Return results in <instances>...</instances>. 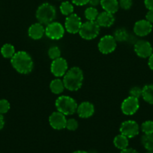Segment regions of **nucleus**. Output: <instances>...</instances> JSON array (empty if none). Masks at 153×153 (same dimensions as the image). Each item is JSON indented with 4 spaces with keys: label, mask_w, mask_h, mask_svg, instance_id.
<instances>
[{
    "label": "nucleus",
    "mask_w": 153,
    "mask_h": 153,
    "mask_svg": "<svg viewBox=\"0 0 153 153\" xmlns=\"http://www.w3.org/2000/svg\"><path fill=\"white\" fill-rule=\"evenodd\" d=\"M119 131L122 134L126 136L128 138H133L139 134L140 127L136 121L126 120L122 123Z\"/></svg>",
    "instance_id": "6e6552de"
},
{
    "label": "nucleus",
    "mask_w": 153,
    "mask_h": 153,
    "mask_svg": "<svg viewBox=\"0 0 153 153\" xmlns=\"http://www.w3.org/2000/svg\"><path fill=\"white\" fill-rule=\"evenodd\" d=\"M146 19L151 22L152 24L153 23V10H148L146 15Z\"/></svg>",
    "instance_id": "72a5a7b5"
},
{
    "label": "nucleus",
    "mask_w": 153,
    "mask_h": 153,
    "mask_svg": "<svg viewBox=\"0 0 153 153\" xmlns=\"http://www.w3.org/2000/svg\"><path fill=\"white\" fill-rule=\"evenodd\" d=\"M72 3L77 6H82L88 4L89 0H71Z\"/></svg>",
    "instance_id": "473e14b6"
},
{
    "label": "nucleus",
    "mask_w": 153,
    "mask_h": 153,
    "mask_svg": "<svg viewBox=\"0 0 153 153\" xmlns=\"http://www.w3.org/2000/svg\"><path fill=\"white\" fill-rule=\"evenodd\" d=\"M88 3H89L90 5L92 6V7H96V6L98 5L100 3V0H89Z\"/></svg>",
    "instance_id": "4c0bfd02"
},
{
    "label": "nucleus",
    "mask_w": 153,
    "mask_h": 153,
    "mask_svg": "<svg viewBox=\"0 0 153 153\" xmlns=\"http://www.w3.org/2000/svg\"><path fill=\"white\" fill-rule=\"evenodd\" d=\"M45 34L51 40H59L64 34V28L60 22H52L46 25Z\"/></svg>",
    "instance_id": "423d86ee"
},
{
    "label": "nucleus",
    "mask_w": 153,
    "mask_h": 153,
    "mask_svg": "<svg viewBox=\"0 0 153 153\" xmlns=\"http://www.w3.org/2000/svg\"><path fill=\"white\" fill-rule=\"evenodd\" d=\"M48 56L52 60L57 59L61 57V50L58 46H51L48 50Z\"/></svg>",
    "instance_id": "bb28decb"
},
{
    "label": "nucleus",
    "mask_w": 153,
    "mask_h": 153,
    "mask_svg": "<svg viewBox=\"0 0 153 153\" xmlns=\"http://www.w3.org/2000/svg\"><path fill=\"white\" fill-rule=\"evenodd\" d=\"M65 89L70 91H76L81 88L83 82V73L80 68L73 67L68 70L63 77Z\"/></svg>",
    "instance_id": "f03ea898"
},
{
    "label": "nucleus",
    "mask_w": 153,
    "mask_h": 153,
    "mask_svg": "<svg viewBox=\"0 0 153 153\" xmlns=\"http://www.w3.org/2000/svg\"><path fill=\"white\" fill-rule=\"evenodd\" d=\"M141 130L144 134H152L153 133V121L147 120L142 123L141 125Z\"/></svg>",
    "instance_id": "cd10ccee"
},
{
    "label": "nucleus",
    "mask_w": 153,
    "mask_h": 153,
    "mask_svg": "<svg viewBox=\"0 0 153 153\" xmlns=\"http://www.w3.org/2000/svg\"><path fill=\"white\" fill-rule=\"evenodd\" d=\"M148 65L151 70H153V52L149 57H148Z\"/></svg>",
    "instance_id": "e433bc0d"
},
{
    "label": "nucleus",
    "mask_w": 153,
    "mask_h": 153,
    "mask_svg": "<svg viewBox=\"0 0 153 153\" xmlns=\"http://www.w3.org/2000/svg\"><path fill=\"white\" fill-rule=\"evenodd\" d=\"M65 128L69 131H75L78 128V122L74 118H70L66 121Z\"/></svg>",
    "instance_id": "c85d7f7f"
},
{
    "label": "nucleus",
    "mask_w": 153,
    "mask_h": 153,
    "mask_svg": "<svg viewBox=\"0 0 153 153\" xmlns=\"http://www.w3.org/2000/svg\"><path fill=\"white\" fill-rule=\"evenodd\" d=\"M60 11L64 16H68L74 12V6L69 1H63L59 7Z\"/></svg>",
    "instance_id": "a878e982"
},
{
    "label": "nucleus",
    "mask_w": 153,
    "mask_h": 153,
    "mask_svg": "<svg viewBox=\"0 0 153 153\" xmlns=\"http://www.w3.org/2000/svg\"><path fill=\"white\" fill-rule=\"evenodd\" d=\"M142 88H140V87H133L129 91L130 97H135L136 99H139L140 97H142Z\"/></svg>",
    "instance_id": "7c9ffc66"
},
{
    "label": "nucleus",
    "mask_w": 153,
    "mask_h": 153,
    "mask_svg": "<svg viewBox=\"0 0 153 153\" xmlns=\"http://www.w3.org/2000/svg\"><path fill=\"white\" fill-rule=\"evenodd\" d=\"M141 143L146 150L153 151V133L144 134L141 137Z\"/></svg>",
    "instance_id": "5701e85b"
},
{
    "label": "nucleus",
    "mask_w": 153,
    "mask_h": 153,
    "mask_svg": "<svg viewBox=\"0 0 153 153\" xmlns=\"http://www.w3.org/2000/svg\"><path fill=\"white\" fill-rule=\"evenodd\" d=\"M100 32V25L96 21L87 20L82 24L79 34L82 39L90 40L94 39Z\"/></svg>",
    "instance_id": "39448f33"
},
{
    "label": "nucleus",
    "mask_w": 153,
    "mask_h": 153,
    "mask_svg": "<svg viewBox=\"0 0 153 153\" xmlns=\"http://www.w3.org/2000/svg\"><path fill=\"white\" fill-rule=\"evenodd\" d=\"M142 97L149 104H153V85H147L142 88Z\"/></svg>",
    "instance_id": "412c9836"
},
{
    "label": "nucleus",
    "mask_w": 153,
    "mask_h": 153,
    "mask_svg": "<svg viewBox=\"0 0 153 153\" xmlns=\"http://www.w3.org/2000/svg\"><path fill=\"white\" fill-rule=\"evenodd\" d=\"M152 30V25L146 19H141L135 22L134 26V32L136 36L145 37L150 34Z\"/></svg>",
    "instance_id": "4468645a"
},
{
    "label": "nucleus",
    "mask_w": 153,
    "mask_h": 153,
    "mask_svg": "<svg viewBox=\"0 0 153 153\" xmlns=\"http://www.w3.org/2000/svg\"><path fill=\"white\" fill-rule=\"evenodd\" d=\"M15 53L16 52H15L14 46L10 43H6L3 45L1 49L2 55L5 58H11Z\"/></svg>",
    "instance_id": "b1692460"
},
{
    "label": "nucleus",
    "mask_w": 153,
    "mask_h": 153,
    "mask_svg": "<svg viewBox=\"0 0 153 153\" xmlns=\"http://www.w3.org/2000/svg\"><path fill=\"white\" fill-rule=\"evenodd\" d=\"M76 113L81 118H89L94 114V106L89 102H83L77 106Z\"/></svg>",
    "instance_id": "2eb2a0df"
},
{
    "label": "nucleus",
    "mask_w": 153,
    "mask_h": 153,
    "mask_svg": "<svg viewBox=\"0 0 153 153\" xmlns=\"http://www.w3.org/2000/svg\"><path fill=\"white\" fill-rule=\"evenodd\" d=\"M116 42L112 35H105L100 38L98 47L102 54L106 55V54L112 53L116 48Z\"/></svg>",
    "instance_id": "0eeeda50"
},
{
    "label": "nucleus",
    "mask_w": 153,
    "mask_h": 153,
    "mask_svg": "<svg viewBox=\"0 0 153 153\" xmlns=\"http://www.w3.org/2000/svg\"><path fill=\"white\" fill-rule=\"evenodd\" d=\"M10 105L6 100H0V114H4L10 110Z\"/></svg>",
    "instance_id": "c756f323"
},
{
    "label": "nucleus",
    "mask_w": 153,
    "mask_h": 153,
    "mask_svg": "<svg viewBox=\"0 0 153 153\" xmlns=\"http://www.w3.org/2000/svg\"><path fill=\"white\" fill-rule=\"evenodd\" d=\"M4 126V120L3 114H0V130L2 129Z\"/></svg>",
    "instance_id": "58836bf2"
},
{
    "label": "nucleus",
    "mask_w": 153,
    "mask_h": 153,
    "mask_svg": "<svg viewBox=\"0 0 153 153\" xmlns=\"http://www.w3.org/2000/svg\"><path fill=\"white\" fill-rule=\"evenodd\" d=\"M28 34L33 40H39L45 34V28L40 22L34 23L28 28Z\"/></svg>",
    "instance_id": "dca6fc26"
},
{
    "label": "nucleus",
    "mask_w": 153,
    "mask_h": 153,
    "mask_svg": "<svg viewBox=\"0 0 153 153\" xmlns=\"http://www.w3.org/2000/svg\"><path fill=\"white\" fill-rule=\"evenodd\" d=\"M82 24L80 17L76 13H71L65 18L64 28L70 34H76L79 33Z\"/></svg>",
    "instance_id": "1a4fd4ad"
},
{
    "label": "nucleus",
    "mask_w": 153,
    "mask_h": 153,
    "mask_svg": "<svg viewBox=\"0 0 153 153\" xmlns=\"http://www.w3.org/2000/svg\"><path fill=\"white\" fill-rule=\"evenodd\" d=\"M146 153H153V151H150V150H147V152Z\"/></svg>",
    "instance_id": "a19ab883"
},
{
    "label": "nucleus",
    "mask_w": 153,
    "mask_h": 153,
    "mask_svg": "<svg viewBox=\"0 0 153 153\" xmlns=\"http://www.w3.org/2000/svg\"><path fill=\"white\" fill-rule=\"evenodd\" d=\"M139 99L133 97H128L124 100L121 105L122 111L125 115H133L136 113L140 108Z\"/></svg>",
    "instance_id": "9b49d317"
},
{
    "label": "nucleus",
    "mask_w": 153,
    "mask_h": 153,
    "mask_svg": "<svg viewBox=\"0 0 153 153\" xmlns=\"http://www.w3.org/2000/svg\"><path fill=\"white\" fill-rule=\"evenodd\" d=\"M12 67L18 73L21 74H28L33 69V60L28 53L25 51H19L16 52L10 58Z\"/></svg>",
    "instance_id": "f257e3e1"
},
{
    "label": "nucleus",
    "mask_w": 153,
    "mask_h": 153,
    "mask_svg": "<svg viewBox=\"0 0 153 153\" xmlns=\"http://www.w3.org/2000/svg\"><path fill=\"white\" fill-rule=\"evenodd\" d=\"M132 4H133L132 0H119V2H118L119 7L124 10L130 9L131 7Z\"/></svg>",
    "instance_id": "2f4dec72"
},
{
    "label": "nucleus",
    "mask_w": 153,
    "mask_h": 153,
    "mask_svg": "<svg viewBox=\"0 0 153 153\" xmlns=\"http://www.w3.org/2000/svg\"><path fill=\"white\" fill-rule=\"evenodd\" d=\"M120 153H139L136 149H133V148H126V149L121 150Z\"/></svg>",
    "instance_id": "c9c22d12"
},
{
    "label": "nucleus",
    "mask_w": 153,
    "mask_h": 153,
    "mask_svg": "<svg viewBox=\"0 0 153 153\" xmlns=\"http://www.w3.org/2000/svg\"><path fill=\"white\" fill-rule=\"evenodd\" d=\"M128 138L122 134L116 135L113 139L114 146L120 150L128 148Z\"/></svg>",
    "instance_id": "6ab92c4d"
},
{
    "label": "nucleus",
    "mask_w": 153,
    "mask_h": 153,
    "mask_svg": "<svg viewBox=\"0 0 153 153\" xmlns=\"http://www.w3.org/2000/svg\"><path fill=\"white\" fill-rule=\"evenodd\" d=\"M56 108L57 111L65 116L72 115L76 112L77 103L74 99L68 96H60L56 100Z\"/></svg>",
    "instance_id": "20e7f679"
},
{
    "label": "nucleus",
    "mask_w": 153,
    "mask_h": 153,
    "mask_svg": "<svg viewBox=\"0 0 153 153\" xmlns=\"http://www.w3.org/2000/svg\"><path fill=\"white\" fill-rule=\"evenodd\" d=\"M97 23L100 25V27H110L113 25L115 22V17L113 13H109V12L104 11L99 13L96 19Z\"/></svg>",
    "instance_id": "f3484780"
},
{
    "label": "nucleus",
    "mask_w": 153,
    "mask_h": 153,
    "mask_svg": "<svg viewBox=\"0 0 153 153\" xmlns=\"http://www.w3.org/2000/svg\"><path fill=\"white\" fill-rule=\"evenodd\" d=\"M98 14L99 13L97 9L94 7H92V6L86 9L85 12H84L85 17L88 21H96Z\"/></svg>",
    "instance_id": "393cba45"
},
{
    "label": "nucleus",
    "mask_w": 153,
    "mask_h": 153,
    "mask_svg": "<svg viewBox=\"0 0 153 153\" xmlns=\"http://www.w3.org/2000/svg\"><path fill=\"white\" fill-rule=\"evenodd\" d=\"M68 70V62L64 58L60 57L57 59L52 60L50 66V70L54 76L58 78L64 76V74L67 73Z\"/></svg>",
    "instance_id": "9d476101"
},
{
    "label": "nucleus",
    "mask_w": 153,
    "mask_h": 153,
    "mask_svg": "<svg viewBox=\"0 0 153 153\" xmlns=\"http://www.w3.org/2000/svg\"><path fill=\"white\" fill-rule=\"evenodd\" d=\"M67 119L65 115L59 111H55L51 114L49 117V123L50 126L56 130H62L65 128Z\"/></svg>",
    "instance_id": "ddd939ff"
},
{
    "label": "nucleus",
    "mask_w": 153,
    "mask_h": 153,
    "mask_svg": "<svg viewBox=\"0 0 153 153\" xmlns=\"http://www.w3.org/2000/svg\"><path fill=\"white\" fill-rule=\"evenodd\" d=\"M144 4L148 10H153V0H144Z\"/></svg>",
    "instance_id": "f704fd0d"
},
{
    "label": "nucleus",
    "mask_w": 153,
    "mask_h": 153,
    "mask_svg": "<svg viewBox=\"0 0 153 153\" xmlns=\"http://www.w3.org/2000/svg\"><path fill=\"white\" fill-rule=\"evenodd\" d=\"M114 38L118 42H124L128 40L129 34L127 30L124 28H118L115 31L113 35Z\"/></svg>",
    "instance_id": "4be33fe9"
},
{
    "label": "nucleus",
    "mask_w": 153,
    "mask_h": 153,
    "mask_svg": "<svg viewBox=\"0 0 153 153\" xmlns=\"http://www.w3.org/2000/svg\"><path fill=\"white\" fill-rule=\"evenodd\" d=\"M134 52L139 57L142 58H148L152 54L153 49L149 42L139 40L134 44Z\"/></svg>",
    "instance_id": "f8f14e48"
},
{
    "label": "nucleus",
    "mask_w": 153,
    "mask_h": 153,
    "mask_svg": "<svg viewBox=\"0 0 153 153\" xmlns=\"http://www.w3.org/2000/svg\"><path fill=\"white\" fill-rule=\"evenodd\" d=\"M100 4L104 11L111 13H116L119 7L118 0H100Z\"/></svg>",
    "instance_id": "a211bd4d"
},
{
    "label": "nucleus",
    "mask_w": 153,
    "mask_h": 153,
    "mask_svg": "<svg viewBox=\"0 0 153 153\" xmlns=\"http://www.w3.org/2000/svg\"><path fill=\"white\" fill-rule=\"evenodd\" d=\"M64 85L63 81L59 79H56L50 82V89L54 94H61L64 90Z\"/></svg>",
    "instance_id": "aec40b11"
},
{
    "label": "nucleus",
    "mask_w": 153,
    "mask_h": 153,
    "mask_svg": "<svg viewBox=\"0 0 153 153\" xmlns=\"http://www.w3.org/2000/svg\"><path fill=\"white\" fill-rule=\"evenodd\" d=\"M72 153H88L86 151H82V150H77V151H75V152H72Z\"/></svg>",
    "instance_id": "ea45409f"
},
{
    "label": "nucleus",
    "mask_w": 153,
    "mask_h": 153,
    "mask_svg": "<svg viewBox=\"0 0 153 153\" xmlns=\"http://www.w3.org/2000/svg\"><path fill=\"white\" fill-rule=\"evenodd\" d=\"M56 16L55 7L50 3H43L38 7L36 10V18L40 23L48 25L53 22Z\"/></svg>",
    "instance_id": "7ed1b4c3"
}]
</instances>
